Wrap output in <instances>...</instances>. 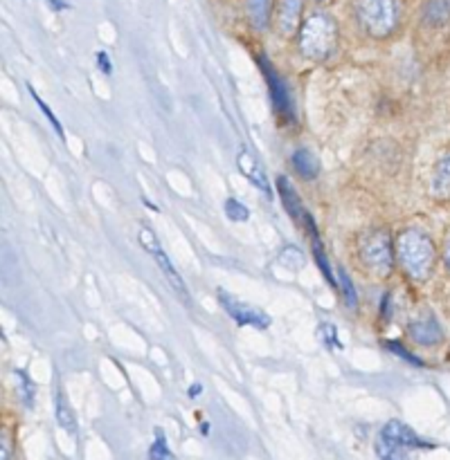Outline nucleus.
Segmentation results:
<instances>
[{
  "label": "nucleus",
  "mask_w": 450,
  "mask_h": 460,
  "mask_svg": "<svg viewBox=\"0 0 450 460\" xmlns=\"http://www.w3.org/2000/svg\"><path fill=\"white\" fill-rule=\"evenodd\" d=\"M441 263L435 238L421 227H405L396 236V265L414 283H426Z\"/></svg>",
  "instance_id": "obj_1"
},
{
  "label": "nucleus",
  "mask_w": 450,
  "mask_h": 460,
  "mask_svg": "<svg viewBox=\"0 0 450 460\" xmlns=\"http://www.w3.org/2000/svg\"><path fill=\"white\" fill-rule=\"evenodd\" d=\"M356 27L372 40H390L403 27V0H349Z\"/></svg>",
  "instance_id": "obj_2"
},
{
  "label": "nucleus",
  "mask_w": 450,
  "mask_h": 460,
  "mask_svg": "<svg viewBox=\"0 0 450 460\" xmlns=\"http://www.w3.org/2000/svg\"><path fill=\"white\" fill-rule=\"evenodd\" d=\"M338 40H340V27L336 18L324 9L306 13L295 36L297 52L310 63L328 61L336 54Z\"/></svg>",
  "instance_id": "obj_3"
},
{
  "label": "nucleus",
  "mask_w": 450,
  "mask_h": 460,
  "mask_svg": "<svg viewBox=\"0 0 450 460\" xmlns=\"http://www.w3.org/2000/svg\"><path fill=\"white\" fill-rule=\"evenodd\" d=\"M356 252L363 268L378 279L390 277L396 265V238L385 227L364 229L356 243Z\"/></svg>",
  "instance_id": "obj_4"
},
{
  "label": "nucleus",
  "mask_w": 450,
  "mask_h": 460,
  "mask_svg": "<svg viewBox=\"0 0 450 460\" xmlns=\"http://www.w3.org/2000/svg\"><path fill=\"white\" fill-rule=\"evenodd\" d=\"M256 66H259L261 75H264L266 85H268L270 102H273V108H274V115H277V119L282 121V124H286V126L295 124V121H297L295 103H292L291 90H288L284 76L279 75L277 70H274V66L268 61V58H266V54L256 57Z\"/></svg>",
  "instance_id": "obj_5"
},
{
  "label": "nucleus",
  "mask_w": 450,
  "mask_h": 460,
  "mask_svg": "<svg viewBox=\"0 0 450 460\" xmlns=\"http://www.w3.org/2000/svg\"><path fill=\"white\" fill-rule=\"evenodd\" d=\"M138 238H140V245H142L144 250H147L148 254L153 256V261H156V263H158L160 272L165 274V279H166V281H169V286L174 288V290L178 292V295L183 296L184 301H187L189 299L187 288H184L183 279H180V274H178V270H176L174 265H171L169 256H166L165 250H162L160 241H158V236H156V234H153V229L142 227V229H140V236Z\"/></svg>",
  "instance_id": "obj_6"
},
{
  "label": "nucleus",
  "mask_w": 450,
  "mask_h": 460,
  "mask_svg": "<svg viewBox=\"0 0 450 460\" xmlns=\"http://www.w3.org/2000/svg\"><path fill=\"white\" fill-rule=\"evenodd\" d=\"M306 0H274L273 12V30L282 39H291L300 31L304 21Z\"/></svg>",
  "instance_id": "obj_7"
},
{
  "label": "nucleus",
  "mask_w": 450,
  "mask_h": 460,
  "mask_svg": "<svg viewBox=\"0 0 450 460\" xmlns=\"http://www.w3.org/2000/svg\"><path fill=\"white\" fill-rule=\"evenodd\" d=\"M405 335H408V340L412 341V344L421 346V349H436V346H441L446 341L444 326L436 322L435 314H430V317H418L414 319V322H410L408 326H405Z\"/></svg>",
  "instance_id": "obj_8"
},
{
  "label": "nucleus",
  "mask_w": 450,
  "mask_h": 460,
  "mask_svg": "<svg viewBox=\"0 0 450 460\" xmlns=\"http://www.w3.org/2000/svg\"><path fill=\"white\" fill-rule=\"evenodd\" d=\"M219 304H220V308H223L225 313H228L230 317L238 323V326H255V328H268L270 326L268 314L261 313V310H256V308H250V305H246L243 301L234 299V296L228 295V292L219 290Z\"/></svg>",
  "instance_id": "obj_9"
},
{
  "label": "nucleus",
  "mask_w": 450,
  "mask_h": 460,
  "mask_svg": "<svg viewBox=\"0 0 450 460\" xmlns=\"http://www.w3.org/2000/svg\"><path fill=\"white\" fill-rule=\"evenodd\" d=\"M418 22L428 31H444L450 27V0H426L418 12Z\"/></svg>",
  "instance_id": "obj_10"
},
{
  "label": "nucleus",
  "mask_w": 450,
  "mask_h": 460,
  "mask_svg": "<svg viewBox=\"0 0 450 460\" xmlns=\"http://www.w3.org/2000/svg\"><path fill=\"white\" fill-rule=\"evenodd\" d=\"M430 193L444 205H450V146L441 151L432 164Z\"/></svg>",
  "instance_id": "obj_11"
},
{
  "label": "nucleus",
  "mask_w": 450,
  "mask_h": 460,
  "mask_svg": "<svg viewBox=\"0 0 450 460\" xmlns=\"http://www.w3.org/2000/svg\"><path fill=\"white\" fill-rule=\"evenodd\" d=\"M378 436L385 440H392V443L403 445V447H408V449H432L435 447V445H430V443H426L423 438H418V436L412 431V427H408L405 422H400V420L387 422Z\"/></svg>",
  "instance_id": "obj_12"
},
{
  "label": "nucleus",
  "mask_w": 450,
  "mask_h": 460,
  "mask_svg": "<svg viewBox=\"0 0 450 460\" xmlns=\"http://www.w3.org/2000/svg\"><path fill=\"white\" fill-rule=\"evenodd\" d=\"M274 0H243V13L255 31H266L273 27Z\"/></svg>",
  "instance_id": "obj_13"
},
{
  "label": "nucleus",
  "mask_w": 450,
  "mask_h": 460,
  "mask_svg": "<svg viewBox=\"0 0 450 460\" xmlns=\"http://www.w3.org/2000/svg\"><path fill=\"white\" fill-rule=\"evenodd\" d=\"M277 193H279V200H282L284 209L288 211V216H291L295 223L304 225L309 211L304 209V205H302V200H300V196H297L295 187H292V182L286 178V175H279V178H277Z\"/></svg>",
  "instance_id": "obj_14"
},
{
  "label": "nucleus",
  "mask_w": 450,
  "mask_h": 460,
  "mask_svg": "<svg viewBox=\"0 0 450 460\" xmlns=\"http://www.w3.org/2000/svg\"><path fill=\"white\" fill-rule=\"evenodd\" d=\"M237 164H238V171H241V173L246 175V178L250 180L256 189H261V191H264L268 198L273 196V193H270V184H268V180H266L264 169H261V164L256 162V157L252 155V153H248V151L238 153Z\"/></svg>",
  "instance_id": "obj_15"
},
{
  "label": "nucleus",
  "mask_w": 450,
  "mask_h": 460,
  "mask_svg": "<svg viewBox=\"0 0 450 460\" xmlns=\"http://www.w3.org/2000/svg\"><path fill=\"white\" fill-rule=\"evenodd\" d=\"M291 162H292V169H295V173L300 175L304 182H310V180L318 178L320 160L315 157V153L310 151V148H306V146L297 148V151L292 153Z\"/></svg>",
  "instance_id": "obj_16"
},
{
  "label": "nucleus",
  "mask_w": 450,
  "mask_h": 460,
  "mask_svg": "<svg viewBox=\"0 0 450 460\" xmlns=\"http://www.w3.org/2000/svg\"><path fill=\"white\" fill-rule=\"evenodd\" d=\"M54 416H57L58 427H61L66 434L76 436V418L75 413H72L70 402H68V398L63 395V391H58L57 398H54Z\"/></svg>",
  "instance_id": "obj_17"
},
{
  "label": "nucleus",
  "mask_w": 450,
  "mask_h": 460,
  "mask_svg": "<svg viewBox=\"0 0 450 460\" xmlns=\"http://www.w3.org/2000/svg\"><path fill=\"white\" fill-rule=\"evenodd\" d=\"M310 247H313V259H315V265H318V270L322 272L324 281L328 283V286L333 288V290H338V279L333 277V270H331V263H328V256L327 252H324V245L322 241L318 238H310Z\"/></svg>",
  "instance_id": "obj_18"
},
{
  "label": "nucleus",
  "mask_w": 450,
  "mask_h": 460,
  "mask_svg": "<svg viewBox=\"0 0 450 460\" xmlns=\"http://www.w3.org/2000/svg\"><path fill=\"white\" fill-rule=\"evenodd\" d=\"M374 449H376V456L381 460H408V452H410V449L403 447V445L392 443V440L381 438V436L376 438Z\"/></svg>",
  "instance_id": "obj_19"
},
{
  "label": "nucleus",
  "mask_w": 450,
  "mask_h": 460,
  "mask_svg": "<svg viewBox=\"0 0 450 460\" xmlns=\"http://www.w3.org/2000/svg\"><path fill=\"white\" fill-rule=\"evenodd\" d=\"M338 292H340L342 299H345L346 308H351V310L358 308V295H356V286L342 265H338Z\"/></svg>",
  "instance_id": "obj_20"
},
{
  "label": "nucleus",
  "mask_w": 450,
  "mask_h": 460,
  "mask_svg": "<svg viewBox=\"0 0 450 460\" xmlns=\"http://www.w3.org/2000/svg\"><path fill=\"white\" fill-rule=\"evenodd\" d=\"M382 349L390 350L392 355H396V358L403 359V362L412 364V367H426V362H423L421 358H417V355H414L410 349H405V346L400 344L399 340H387V341H382Z\"/></svg>",
  "instance_id": "obj_21"
},
{
  "label": "nucleus",
  "mask_w": 450,
  "mask_h": 460,
  "mask_svg": "<svg viewBox=\"0 0 450 460\" xmlns=\"http://www.w3.org/2000/svg\"><path fill=\"white\" fill-rule=\"evenodd\" d=\"M27 93L32 94V99H34V102H36V106H39V111L43 112V115H45V119H48V121H50V126H52V128H54V133H57L58 137H61V139L66 137V130H63V126L58 124L57 115H54V112L50 111V106H48V103H45L43 99L39 97V93H36V90H34V85H32V84H27Z\"/></svg>",
  "instance_id": "obj_22"
},
{
  "label": "nucleus",
  "mask_w": 450,
  "mask_h": 460,
  "mask_svg": "<svg viewBox=\"0 0 450 460\" xmlns=\"http://www.w3.org/2000/svg\"><path fill=\"white\" fill-rule=\"evenodd\" d=\"M148 460H176L171 449L166 447V438L162 429H156V440H153L151 449H148Z\"/></svg>",
  "instance_id": "obj_23"
},
{
  "label": "nucleus",
  "mask_w": 450,
  "mask_h": 460,
  "mask_svg": "<svg viewBox=\"0 0 450 460\" xmlns=\"http://www.w3.org/2000/svg\"><path fill=\"white\" fill-rule=\"evenodd\" d=\"M223 209H225V216H228L232 223H246V220L250 218V211H248V207L243 205V202L234 200V198H228V200L223 202Z\"/></svg>",
  "instance_id": "obj_24"
},
{
  "label": "nucleus",
  "mask_w": 450,
  "mask_h": 460,
  "mask_svg": "<svg viewBox=\"0 0 450 460\" xmlns=\"http://www.w3.org/2000/svg\"><path fill=\"white\" fill-rule=\"evenodd\" d=\"M318 340L322 341V344L327 346L328 350L342 349L340 340H338V328L333 326V323H328V322H322L318 326Z\"/></svg>",
  "instance_id": "obj_25"
},
{
  "label": "nucleus",
  "mask_w": 450,
  "mask_h": 460,
  "mask_svg": "<svg viewBox=\"0 0 450 460\" xmlns=\"http://www.w3.org/2000/svg\"><path fill=\"white\" fill-rule=\"evenodd\" d=\"M16 380H18V394H21V400L22 404H25L27 409L34 407V385H32L30 377L25 376V371H16Z\"/></svg>",
  "instance_id": "obj_26"
},
{
  "label": "nucleus",
  "mask_w": 450,
  "mask_h": 460,
  "mask_svg": "<svg viewBox=\"0 0 450 460\" xmlns=\"http://www.w3.org/2000/svg\"><path fill=\"white\" fill-rule=\"evenodd\" d=\"M279 263L286 265V268L291 270H300L302 265H304V256H302V252L295 250V247H286V250L279 254Z\"/></svg>",
  "instance_id": "obj_27"
},
{
  "label": "nucleus",
  "mask_w": 450,
  "mask_h": 460,
  "mask_svg": "<svg viewBox=\"0 0 450 460\" xmlns=\"http://www.w3.org/2000/svg\"><path fill=\"white\" fill-rule=\"evenodd\" d=\"M0 460H14V443L7 427H3V431H0Z\"/></svg>",
  "instance_id": "obj_28"
},
{
  "label": "nucleus",
  "mask_w": 450,
  "mask_h": 460,
  "mask_svg": "<svg viewBox=\"0 0 450 460\" xmlns=\"http://www.w3.org/2000/svg\"><path fill=\"white\" fill-rule=\"evenodd\" d=\"M441 265H444V272L450 277V229L446 234L444 243H441Z\"/></svg>",
  "instance_id": "obj_29"
},
{
  "label": "nucleus",
  "mask_w": 450,
  "mask_h": 460,
  "mask_svg": "<svg viewBox=\"0 0 450 460\" xmlns=\"http://www.w3.org/2000/svg\"><path fill=\"white\" fill-rule=\"evenodd\" d=\"M94 61H97V67L104 72V75H111L112 63H111V57H108V52L99 49V52L94 54Z\"/></svg>",
  "instance_id": "obj_30"
},
{
  "label": "nucleus",
  "mask_w": 450,
  "mask_h": 460,
  "mask_svg": "<svg viewBox=\"0 0 450 460\" xmlns=\"http://www.w3.org/2000/svg\"><path fill=\"white\" fill-rule=\"evenodd\" d=\"M390 308H392V295L390 292H385V295H382V304H381V319L382 322H390Z\"/></svg>",
  "instance_id": "obj_31"
},
{
  "label": "nucleus",
  "mask_w": 450,
  "mask_h": 460,
  "mask_svg": "<svg viewBox=\"0 0 450 460\" xmlns=\"http://www.w3.org/2000/svg\"><path fill=\"white\" fill-rule=\"evenodd\" d=\"M45 3H48L50 7L54 9V12H61V9H66V7H68L66 0H45Z\"/></svg>",
  "instance_id": "obj_32"
},
{
  "label": "nucleus",
  "mask_w": 450,
  "mask_h": 460,
  "mask_svg": "<svg viewBox=\"0 0 450 460\" xmlns=\"http://www.w3.org/2000/svg\"><path fill=\"white\" fill-rule=\"evenodd\" d=\"M201 391H202L201 385H192L187 389V395H189V398H198V395H201Z\"/></svg>",
  "instance_id": "obj_33"
},
{
  "label": "nucleus",
  "mask_w": 450,
  "mask_h": 460,
  "mask_svg": "<svg viewBox=\"0 0 450 460\" xmlns=\"http://www.w3.org/2000/svg\"><path fill=\"white\" fill-rule=\"evenodd\" d=\"M201 434H202V436L210 434V425H207V422H202V425H201Z\"/></svg>",
  "instance_id": "obj_34"
},
{
  "label": "nucleus",
  "mask_w": 450,
  "mask_h": 460,
  "mask_svg": "<svg viewBox=\"0 0 450 460\" xmlns=\"http://www.w3.org/2000/svg\"><path fill=\"white\" fill-rule=\"evenodd\" d=\"M313 3H328V0H313Z\"/></svg>",
  "instance_id": "obj_35"
},
{
  "label": "nucleus",
  "mask_w": 450,
  "mask_h": 460,
  "mask_svg": "<svg viewBox=\"0 0 450 460\" xmlns=\"http://www.w3.org/2000/svg\"><path fill=\"white\" fill-rule=\"evenodd\" d=\"M448 355H450V349H448Z\"/></svg>",
  "instance_id": "obj_36"
}]
</instances>
